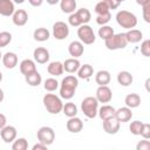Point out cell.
<instances>
[{"label":"cell","mask_w":150,"mask_h":150,"mask_svg":"<svg viewBox=\"0 0 150 150\" xmlns=\"http://www.w3.org/2000/svg\"><path fill=\"white\" fill-rule=\"evenodd\" d=\"M16 135H18V132H16V129H15V127H13V125H5L1 130H0V136H1V138H2V141L5 142V143H12L15 138H16Z\"/></svg>","instance_id":"obj_10"},{"label":"cell","mask_w":150,"mask_h":150,"mask_svg":"<svg viewBox=\"0 0 150 150\" xmlns=\"http://www.w3.org/2000/svg\"><path fill=\"white\" fill-rule=\"evenodd\" d=\"M28 2H29L33 7H39V6H41V5H42L43 0H28Z\"/></svg>","instance_id":"obj_48"},{"label":"cell","mask_w":150,"mask_h":150,"mask_svg":"<svg viewBox=\"0 0 150 150\" xmlns=\"http://www.w3.org/2000/svg\"><path fill=\"white\" fill-rule=\"evenodd\" d=\"M66 127H67V130H68L69 132L77 134V132H80V131L83 129V122H82L81 118H79V117H76V116L69 117V120H68Z\"/></svg>","instance_id":"obj_15"},{"label":"cell","mask_w":150,"mask_h":150,"mask_svg":"<svg viewBox=\"0 0 150 150\" xmlns=\"http://www.w3.org/2000/svg\"><path fill=\"white\" fill-rule=\"evenodd\" d=\"M62 111L68 117H74L77 115V107L74 102H67L62 107Z\"/></svg>","instance_id":"obj_31"},{"label":"cell","mask_w":150,"mask_h":150,"mask_svg":"<svg viewBox=\"0 0 150 150\" xmlns=\"http://www.w3.org/2000/svg\"><path fill=\"white\" fill-rule=\"evenodd\" d=\"M12 41V34L9 32H0V48L8 46Z\"/></svg>","instance_id":"obj_37"},{"label":"cell","mask_w":150,"mask_h":150,"mask_svg":"<svg viewBox=\"0 0 150 150\" xmlns=\"http://www.w3.org/2000/svg\"><path fill=\"white\" fill-rule=\"evenodd\" d=\"M81 63L75 57H70V59H67L64 62H63V70L69 73V74H74L79 70Z\"/></svg>","instance_id":"obj_20"},{"label":"cell","mask_w":150,"mask_h":150,"mask_svg":"<svg viewBox=\"0 0 150 150\" xmlns=\"http://www.w3.org/2000/svg\"><path fill=\"white\" fill-rule=\"evenodd\" d=\"M131 117H132V111L127 105L125 107H122V108H118L115 111V118L118 122H122V123L129 122L131 120Z\"/></svg>","instance_id":"obj_14"},{"label":"cell","mask_w":150,"mask_h":150,"mask_svg":"<svg viewBox=\"0 0 150 150\" xmlns=\"http://www.w3.org/2000/svg\"><path fill=\"white\" fill-rule=\"evenodd\" d=\"M1 60H2L4 66H5L6 68H8V69H13V68H15L16 64H18V55H16L15 53H13V52H7V53H5V54L2 55V57H1Z\"/></svg>","instance_id":"obj_17"},{"label":"cell","mask_w":150,"mask_h":150,"mask_svg":"<svg viewBox=\"0 0 150 150\" xmlns=\"http://www.w3.org/2000/svg\"><path fill=\"white\" fill-rule=\"evenodd\" d=\"M33 56H34V61L36 63H40V64H45L49 61V52L47 48L45 47H38L34 49V53H33Z\"/></svg>","instance_id":"obj_11"},{"label":"cell","mask_w":150,"mask_h":150,"mask_svg":"<svg viewBox=\"0 0 150 150\" xmlns=\"http://www.w3.org/2000/svg\"><path fill=\"white\" fill-rule=\"evenodd\" d=\"M47 71L53 76H60L63 74V63L60 61H53L47 66Z\"/></svg>","instance_id":"obj_22"},{"label":"cell","mask_w":150,"mask_h":150,"mask_svg":"<svg viewBox=\"0 0 150 150\" xmlns=\"http://www.w3.org/2000/svg\"><path fill=\"white\" fill-rule=\"evenodd\" d=\"M68 52L70 54V56L77 59L80 56H82L83 52H84V47H83V43L81 41H71L68 46Z\"/></svg>","instance_id":"obj_16"},{"label":"cell","mask_w":150,"mask_h":150,"mask_svg":"<svg viewBox=\"0 0 150 150\" xmlns=\"http://www.w3.org/2000/svg\"><path fill=\"white\" fill-rule=\"evenodd\" d=\"M15 11L14 2L12 0H0V15L11 16Z\"/></svg>","instance_id":"obj_18"},{"label":"cell","mask_w":150,"mask_h":150,"mask_svg":"<svg viewBox=\"0 0 150 150\" xmlns=\"http://www.w3.org/2000/svg\"><path fill=\"white\" fill-rule=\"evenodd\" d=\"M47 1V4H49V5H56L57 2H60V0H46Z\"/></svg>","instance_id":"obj_50"},{"label":"cell","mask_w":150,"mask_h":150,"mask_svg":"<svg viewBox=\"0 0 150 150\" xmlns=\"http://www.w3.org/2000/svg\"><path fill=\"white\" fill-rule=\"evenodd\" d=\"M13 2H15V4H23L25 2V0H12Z\"/></svg>","instance_id":"obj_52"},{"label":"cell","mask_w":150,"mask_h":150,"mask_svg":"<svg viewBox=\"0 0 150 150\" xmlns=\"http://www.w3.org/2000/svg\"><path fill=\"white\" fill-rule=\"evenodd\" d=\"M141 53L144 56H146V57L150 56V40H144L142 42V45H141Z\"/></svg>","instance_id":"obj_40"},{"label":"cell","mask_w":150,"mask_h":150,"mask_svg":"<svg viewBox=\"0 0 150 150\" xmlns=\"http://www.w3.org/2000/svg\"><path fill=\"white\" fill-rule=\"evenodd\" d=\"M136 149H137V150H149V149H150V142L144 138L143 141H141V142L137 143Z\"/></svg>","instance_id":"obj_43"},{"label":"cell","mask_w":150,"mask_h":150,"mask_svg":"<svg viewBox=\"0 0 150 150\" xmlns=\"http://www.w3.org/2000/svg\"><path fill=\"white\" fill-rule=\"evenodd\" d=\"M132 81H134V77H132V75H131L130 71L123 70V71H120V73L117 74V82H118L121 86H123V87L130 86V84L132 83Z\"/></svg>","instance_id":"obj_26"},{"label":"cell","mask_w":150,"mask_h":150,"mask_svg":"<svg viewBox=\"0 0 150 150\" xmlns=\"http://www.w3.org/2000/svg\"><path fill=\"white\" fill-rule=\"evenodd\" d=\"M111 80V75L108 70H98L95 75V82L98 86H107Z\"/></svg>","instance_id":"obj_23"},{"label":"cell","mask_w":150,"mask_h":150,"mask_svg":"<svg viewBox=\"0 0 150 150\" xmlns=\"http://www.w3.org/2000/svg\"><path fill=\"white\" fill-rule=\"evenodd\" d=\"M1 57H2V54H1V52H0V59H1Z\"/></svg>","instance_id":"obj_54"},{"label":"cell","mask_w":150,"mask_h":150,"mask_svg":"<svg viewBox=\"0 0 150 150\" xmlns=\"http://www.w3.org/2000/svg\"><path fill=\"white\" fill-rule=\"evenodd\" d=\"M77 36H79L80 41L83 45H93L95 42V40H96L95 33H94L93 28L88 23L79 26V28H77Z\"/></svg>","instance_id":"obj_6"},{"label":"cell","mask_w":150,"mask_h":150,"mask_svg":"<svg viewBox=\"0 0 150 150\" xmlns=\"http://www.w3.org/2000/svg\"><path fill=\"white\" fill-rule=\"evenodd\" d=\"M12 20L15 26H19V27L25 26L28 21V14L25 9H15L12 15Z\"/></svg>","instance_id":"obj_13"},{"label":"cell","mask_w":150,"mask_h":150,"mask_svg":"<svg viewBox=\"0 0 150 150\" xmlns=\"http://www.w3.org/2000/svg\"><path fill=\"white\" fill-rule=\"evenodd\" d=\"M69 35V27L63 21H56L53 25V36L56 40H64Z\"/></svg>","instance_id":"obj_8"},{"label":"cell","mask_w":150,"mask_h":150,"mask_svg":"<svg viewBox=\"0 0 150 150\" xmlns=\"http://www.w3.org/2000/svg\"><path fill=\"white\" fill-rule=\"evenodd\" d=\"M68 22H69V25L73 26V27H79V26H81V22H80V20H79V18H77V15H76L75 12L71 13V14H69Z\"/></svg>","instance_id":"obj_41"},{"label":"cell","mask_w":150,"mask_h":150,"mask_svg":"<svg viewBox=\"0 0 150 150\" xmlns=\"http://www.w3.org/2000/svg\"><path fill=\"white\" fill-rule=\"evenodd\" d=\"M116 21H117V23L122 28L131 29V28H135L136 25H137V16L134 13L123 9V11L117 12V14H116Z\"/></svg>","instance_id":"obj_3"},{"label":"cell","mask_w":150,"mask_h":150,"mask_svg":"<svg viewBox=\"0 0 150 150\" xmlns=\"http://www.w3.org/2000/svg\"><path fill=\"white\" fill-rule=\"evenodd\" d=\"M110 20H111V14H110V12H108V13H105V14H101V15H97V16H96V22H97V25H100V26L107 25Z\"/></svg>","instance_id":"obj_39"},{"label":"cell","mask_w":150,"mask_h":150,"mask_svg":"<svg viewBox=\"0 0 150 150\" xmlns=\"http://www.w3.org/2000/svg\"><path fill=\"white\" fill-rule=\"evenodd\" d=\"M76 0H60V8L63 13L71 14L76 9Z\"/></svg>","instance_id":"obj_28"},{"label":"cell","mask_w":150,"mask_h":150,"mask_svg":"<svg viewBox=\"0 0 150 150\" xmlns=\"http://www.w3.org/2000/svg\"><path fill=\"white\" fill-rule=\"evenodd\" d=\"M81 110L88 118H94L97 116L98 111V101L94 96H88L81 102Z\"/></svg>","instance_id":"obj_4"},{"label":"cell","mask_w":150,"mask_h":150,"mask_svg":"<svg viewBox=\"0 0 150 150\" xmlns=\"http://www.w3.org/2000/svg\"><path fill=\"white\" fill-rule=\"evenodd\" d=\"M77 86H79V80L74 75H68L63 77L60 83V97L64 100L73 98Z\"/></svg>","instance_id":"obj_1"},{"label":"cell","mask_w":150,"mask_h":150,"mask_svg":"<svg viewBox=\"0 0 150 150\" xmlns=\"http://www.w3.org/2000/svg\"><path fill=\"white\" fill-rule=\"evenodd\" d=\"M120 1H121V2H122V1H124V0H120Z\"/></svg>","instance_id":"obj_55"},{"label":"cell","mask_w":150,"mask_h":150,"mask_svg":"<svg viewBox=\"0 0 150 150\" xmlns=\"http://www.w3.org/2000/svg\"><path fill=\"white\" fill-rule=\"evenodd\" d=\"M115 111H116V109L114 107H111L109 104H104L101 108H98L97 115L100 116V118L102 121H105V120H109V118L115 117Z\"/></svg>","instance_id":"obj_19"},{"label":"cell","mask_w":150,"mask_h":150,"mask_svg":"<svg viewBox=\"0 0 150 150\" xmlns=\"http://www.w3.org/2000/svg\"><path fill=\"white\" fill-rule=\"evenodd\" d=\"M120 124H121V122H118L115 117L105 120V121H103V130L109 135H115L120 130Z\"/></svg>","instance_id":"obj_12"},{"label":"cell","mask_w":150,"mask_h":150,"mask_svg":"<svg viewBox=\"0 0 150 150\" xmlns=\"http://www.w3.org/2000/svg\"><path fill=\"white\" fill-rule=\"evenodd\" d=\"M42 102H43L46 110L49 114L57 115L59 112L62 111V107H63L62 100H61V97H59L55 94H46L42 98Z\"/></svg>","instance_id":"obj_2"},{"label":"cell","mask_w":150,"mask_h":150,"mask_svg":"<svg viewBox=\"0 0 150 150\" xmlns=\"http://www.w3.org/2000/svg\"><path fill=\"white\" fill-rule=\"evenodd\" d=\"M36 136H38L39 142H41L42 144L48 146V145L53 144V142L55 139V131L50 127H41L38 130Z\"/></svg>","instance_id":"obj_7"},{"label":"cell","mask_w":150,"mask_h":150,"mask_svg":"<svg viewBox=\"0 0 150 150\" xmlns=\"http://www.w3.org/2000/svg\"><path fill=\"white\" fill-rule=\"evenodd\" d=\"M94 74V68L90 66V64H83V66H80L79 70H77V76L80 79H83V80H88L93 76Z\"/></svg>","instance_id":"obj_30"},{"label":"cell","mask_w":150,"mask_h":150,"mask_svg":"<svg viewBox=\"0 0 150 150\" xmlns=\"http://www.w3.org/2000/svg\"><path fill=\"white\" fill-rule=\"evenodd\" d=\"M124 34H125V38H127L128 43H137V42H139V41L142 40V38H143L142 32L138 30V29H134V28L128 29V32L124 33Z\"/></svg>","instance_id":"obj_24"},{"label":"cell","mask_w":150,"mask_h":150,"mask_svg":"<svg viewBox=\"0 0 150 150\" xmlns=\"http://www.w3.org/2000/svg\"><path fill=\"white\" fill-rule=\"evenodd\" d=\"M143 7V19L145 22H150V4L142 6Z\"/></svg>","instance_id":"obj_44"},{"label":"cell","mask_w":150,"mask_h":150,"mask_svg":"<svg viewBox=\"0 0 150 150\" xmlns=\"http://www.w3.org/2000/svg\"><path fill=\"white\" fill-rule=\"evenodd\" d=\"M1 81H2V73L0 71V82H1Z\"/></svg>","instance_id":"obj_53"},{"label":"cell","mask_w":150,"mask_h":150,"mask_svg":"<svg viewBox=\"0 0 150 150\" xmlns=\"http://www.w3.org/2000/svg\"><path fill=\"white\" fill-rule=\"evenodd\" d=\"M12 149L13 150H27L28 149V142L26 138L21 137V138H15L13 141V144H12Z\"/></svg>","instance_id":"obj_35"},{"label":"cell","mask_w":150,"mask_h":150,"mask_svg":"<svg viewBox=\"0 0 150 150\" xmlns=\"http://www.w3.org/2000/svg\"><path fill=\"white\" fill-rule=\"evenodd\" d=\"M136 2L138 5H141V6H145V5L150 4V0H136Z\"/></svg>","instance_id":"obj_49"},{"label":"cell","mask_w":150,"mask_h":150,"mask_svg":"<svg viewBox=\"0 0 150 150\" xmlns=\"http://www.w3.org/2000/svg\"><path fill=\"white\" fill-rule=\"evenodd\" d=\"M108 12H110V9H109V7L107 6V4H105L103 0L96 4V6H95V13H96L97 15L105 14V13H108Z\"/></svg>","instance_id":"obj_38"},{"label":"cell","mask_w":150,"mask_h":150,"mask_svg":"<svg viewBox=\"0 0 150 150\" xmlns=\"http://www.w3.org/2000/svg\"><path fill=\"white\" fill-rule=\"evenodd\" d=\"M32 149H33V150H46V149H47V145H45V144H42L41 142H39V143L34 144Z\"/></svg>","instance_id":"obj_46"},{"label":"cell","mask_w":150,"mask_h":150,"mask_svg":"<svg viewBox=\"0 0 150 150\" xmlns=\"http://www.w3.org/2000/svg\"><path fill=\"white\" fill-rule=\"evenodd\" d=\"M124 103L128 108L132 109V108H137L139 104H141V96L136 93H131V94H128L124 98Z\"/></svg>","instance_id":"obj_25"},{"label":"cell","mask_w":150,"mask_h":150,"mask_svg":"<svg viewBox=\"0 0 150 150\" xmlns=\"http://www.w3.org/2000/svg\"><path fill=\"white\" fill-rule=\"evenodd\" d=\"M25 80L30 87H38L42 82V77H41V75L38 70H35V71H33L28 75H25Z\"/></svg>","instance_id":"obj_27"},{"label":"cell","mask_w":150,"mask_h":150,"mask_svg":"<svg viewBox=\"0 0 150 150\" xmlns=\"http://www.w3.org/2000/svg\"><path fill=\"white\" fill-rule=\"evenodd\" d=\"M75 13H76V15H77V18H79L81 25L88 23V22L90 21V19H91V13H90L89 9H87V8H80V9L76 11Z\"/></svg>","instance_id":"obj_32"},{"label":"cell","mask_w":150,"mask_h":150,"mask_svg":"<svg viewBox=\"0 0 150 150\" xmlns=\"http://www.w3.org/2000/svg\"><path fill=\"white\" fill-rule=\"evenodd\" d=\"M103 1L107 4V6L109 7V9H116L120 6V4H121L120 0H103Z\"/></svg>","instance_id":"obj_45"},{"label":"cell","mask_w":150,"mask_h":150,"mask_svg":"<svg viewBox=\"0 0 150 150\" xmlns=\"http://www.w3.org/2000/svg\"><path fill=\"white\" fill-rule=\"evenodd\" d=\"M6 123H7V120H6V116L4 115V114H1L0 112V130L6 125Z\"/></svg>","instance_id":"obj_47"},{"label":"cell","mask_w":150,"mask_h":150,"mask_svg":"<svg viewBox=\"0 0 150 150\" xmlns=\"http://www.w3.org/2000/svg\"><path fill=\"white\" fill-rule=\"evenodd\" d=\"M114 34H115L114 28L110 27V26H108V25H103V26H101V28L98 29V36H100L102 40H107V39H109L110 36H112Z\"/></svg>","instance_id":"obj_33"},{"label":"cell","mask_w":150,"mask_h":150,"mask_svg":"<svg viewBox=\"0 0 150 150\" xmlns=\"http://www.w3.org/2000/svg\"><path fill=\"white\" fill-rule=\"evenodd\" d=\"M59 82H57V80L56 79H54V77H49V79H46L45 80V82H43V87H45V89L47 90V91H49V93H52V91H55L57 88H59Z\"/></svg>","instance_id":"obj_34"},{"label":"cell","mask_w":150,"mask_h":150,"mask_svg":"<svg viewBox=\"0 0 150 150\" xmlns=\"http://www.w3.org/2000/svg\"><path fill=\"white\" fill-rule=\"evenodd\" d=\"M104 45L109 50H117V49L125 48L128 45V41H127L124 33H118V34H114L109 39L104 40Z\"/></svg>","instance_id":"obj_5"},{"label":"cell","mask_w":150,"mask_h":150,"mask_svg":"<svg viewBox=\"0 0 150 150\" xmlns=\"http://www.w3.org/2000/svg\"><path fill=\"white\" fill-rule=\"evenodd\" d=\"M4 98H5V94H4V90L0 88V103L4 101Z\"/></svg>","instance_id":"obj_51"},{"label":"cell","mask_w":150,"mask_h":150,"mask_svg":"<svg viewBox=\"0 0 150 150\" xmlns=\"http://www.w3.org/2000/svg\"><path fill=\"white\" fill-rule=\"evenodd\" d=\"M139 136H142L145 139L150 138V124L149 123H143V128H142V131H141Z\"/></svg>","instance_id":"obj_42"},{"label":"cell","mask_w":150,"mask_h":150,"mask_svg":"<svg viewBox=\"0 0 150 150\" xmlns=\"http://www.w3.org/2000/svg\"><path fill=\"white\" fill-rule=\"evenodd\" d=\"M35 70H36L35 61H33L30 59H25L20 62V71L22 75H28Z\"/></svg>","instance_id":"obj_21"},{"label":"cell","mask_w":150,"mask_h":150,"mask_svg":"<svg viewBox=\"0 0 150 150\" xmlns=\"http://www.w3.org/2000/svg\"><path fill=\"white\" fill-rule=\"evenodd\" d=\"M142 128H143V122H141V121H138V120L131 122L130 125H129L130 132H131L132 135H135V136H139V135H141Z\"/></svg>","instance_id":"obj_36"},{"label":"cell","mask_w":150,"mask_h":150,"mask_svg":"<svg viewBox=\"0 0 150 150\" xmlns=\"http://www.w3.org/2000/svg\"><path fill=\"white\" fill-rule=\"evenodd\" d=\"M49 36H50V33H49V30H48L47 28H45V27L36 28V29L34 30V33H33L34 40H36V41H39V42H45V41H47V40L49 39Z\"/></svg>","instance_id":"obj_29"},{"label":"cell","mask_w":150,"mask_h":150,"mask_svg":"<svg viewBox=\"0 0 150 150\" xmlns=\"http://www.w3.org/2000/svg\"><path fill=\"white\" fill-rule=\"evenodd\" d=\"M95 97L98 103H109L112 98V91L108 86H98Z\"/></svg>","instance_id":"obj_9"}]
</instances>
